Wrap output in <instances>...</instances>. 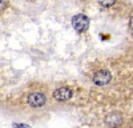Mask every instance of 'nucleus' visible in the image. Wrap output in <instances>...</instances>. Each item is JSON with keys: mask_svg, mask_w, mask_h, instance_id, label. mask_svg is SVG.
Instances as JSON below:
<instances>
[{"mask_svg": "<svg viewBox=\"0 0 133 128\" xmlns=\"http://www.w3.org/2000/svg\"><path fill=\"white\" fill-rule=\"evenodd\" d=\"M27 104L31 108H41L47 104V95L41 91H32L27 96Z\"/></svg>", "mask_w": 133, "mask_h": 128, "instance_id": "f257e3e1", "label": "nucleus"}, {"mask_svg": "<svg viewBox=\"0 0 133 128\" xmlns=\"http://www.w3.org/2000/svg\"><path fill=\"white\" fill-rule=\"evenodd\" d=\"M72 27L77 34H83L89 28V17L84 14H77L72 17Z\"/></svg>", "mask_w": 133, "mask_h": 128, "instance_id": "f03ea898", "label": "nucleus"}, {"mask_svg": "<svg viewBox=\"0 0 133 128\" xmlns=\"http://www.w3.org/2000/svg\"><path fill=\"white\" fill-rule=\"evenodd\" d=\"M93 83L96 85H100V87H103V85H107L110 83L112 80V72L109 69H98L93 73V78H92Z\"/></svg>", "mask_w": 133, "mask_h": 128, "instance_id": "7ed1b4c3", "label": "nucleus"}, {"mask_svg": "<svg viewBox=\"0 0 133 128\" xmlns=\"http://www.w3.org/2000/svg\"><path fill=\"white\" fill-rule=\"evenodd\" d=\"M104 123L108 128H118L123 124V115L120 112H110L105 116Z\"/></svg>", "mask_w": 133, "mask_h": 128, "instance_id": "20e7f679", "label": "nucleus"}, {"mask_svg": "<svg viewBox=\"0 0 133 128\" xmlns=\"http://www.w3.org/2000/svg\"><path fill=\"white\" fill-rule=\"evenodd\" d=\"M73 96V91L69 87H60L57 89H55L52 93V98L57 101H66Z\"/></svg>", "mask_w": 133, "mask_h": 128, "instance_id": "39448f33", "label": "nucleus"}, {"mask_svg": "<svg viewBox=\"0 0 133 128\" xmlns=\"http://www.w3.org/2000/svg\"><path fill=\"white\" fill-rule=\"evenodd\" d=\"M97 2L101 7H105V8H109L116 4V0H97Z\"/></svg>", "mask_w": 133, "mask_h": 128, "instance_id": "423d86ee", "label": "nucleus"}, {"mask_svg": "<svg viewBox=\"0 0 133 128\" xmlns=\"http://www.w3.org/2000/svg\"><path fill=\"white\" fill-rule=\"evenodd\" d=\"M14 128H31V127L28 124H25V123H15Z\"/></svg>", "mask_w": 133, "mask_h": 128, "instance_id": "0eeeda50", "label": "nucleus"}, {"mask_svg": "<svg viewBox=\"0 0 133 128\" xmlns=\"http://www.w3.org/2000/svg\"><path fill=\"white\" fill-rule=\"evenodd\" d=\"M7 0H0V14H2L3 12V11L7 8Z\"/></svg>", "mask_w": 133, "mask_h": 128, "instance_id": "6e6552de", "label": "nucleus"}, {"mask_svg": "<svg viewBox=\"0 0 133 128\" xmlns=\"http://www.w3.org/2000/svg\"><path fill=\"white\" fill-rule=\"evenodd\" d=\"M129 28H130V31L133 32V16L129 19Z\"/></svg>", "mask_w": 133, "mask_h": 128, "instance_id": "1a4fd4ad", "label": "nucleus"}, {"mask_svg": "<svg viewBox=\"0 0 133 128\" xmlns=\"http://www.w3.org/2000/svg\"><path fill=\"white\" fill-rule=\"evenodd\" d=\"M83 2H88V0H83Z\"/></svg>", "mask_w": 133, "mask_h": 128, "instance_id": "9d476101", "label": "nucleus"}, {"mask_svg": "<svg viewBox=\"0 0 133 128\" xmlns=\"http://www.w3.org/2000/svg\"><path fill=\"white\" fill-rule=\"evenodd\" d=\"M132 121H133V120H132Z\"/></svg>", "mask_w": 133, "mask_h": 128, "instance_id": "9b49d317", "label": "nucleus"}]
</instances>
